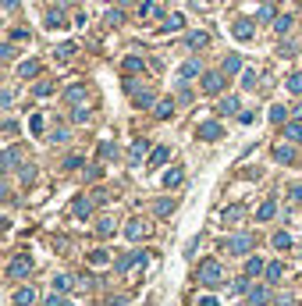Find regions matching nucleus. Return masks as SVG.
Returning <instances> with one entry per match:
<instances>
[{"instance_id": "052dcab7", "label": "nucleus", "mask_w": 302, "mask_h": 306, "mask_svg": "<svg viewBox=\"0 0 302 306\" xmlns=\"http://www.w3.org/2000/svg\"><path fill=\"white\" fill-rule=\"evenodd\" d=\"M92 200H96V203H107V200H110V192H103V189H96V192H92Z\"/></svg>"}, {"instance_id": "bf43d9fd", "label": "nucleus", "mask_w": 302, "mask_h": 306, "mask_svg": "<svg viewBox=\"0 0 302 306\" xmlns=\"http://www.w3.org/2000/svg\"><path fill=\"white\" fill-rule=\"evenodd\" d=\"M11 39H29V29H11Z\"/></svg>"}, {"instance_id": "864d4df0", "label": "nucleus", "mask_w": 302, "mask_h": 306, "mask_svg": "<svg viewBox=\"0 0 302 306\" xmlns=\"http://www.w3.org/2000/svg\"><path fill=\"white\" fill-rule=\"evenodd\" d=\"M29 128H32V132H43V114H32V118H29Z\"/></svg>"}, {"instance_id": "f8f14e48", "label": "nucleus", "mask_w": 302, "mask_h": 306, "mask_svg": "<svg viewBox=\"0 0 302 306\" xmlns=\"http://www.w3.org/2000/svg\"><path fill=\"white\" fill-rule=\"evenodd\" d=\"M267 303H270V292H267L263 285L249 289V306H267Z\"/></svg>"}, {"instance_id": "4468645a", "label": "nucleus", "mask_w": 302, "mask_h": 306, "mask_svg": "<svg viewBox=\"0 0 302 306\" xmlns=\"http://www.w3.org/2000/svg\"><path fill=\"white\" fill-rule=\"evenodd\" d=\"M14 306H36V289L29 285V289H18L14 292Z\"/></svg>"}, {"instance_id": "f257e3e1", "label": "nucleus", "mask_w": 302, "mask_h": 306, "mask_svg": "<svg viewBox=\"0 0 302 306\" xmlns=\"http://www.w3.org/2000/svg\"><path fill=\"white\" fill-rule=\"evenodd\" d=\"M224 249L231 253V256H245L249 249H256V235H249V231L227 235V238H224Z\"/></svg>"}, {"instance_id": "a878e982", "label": "nucleus", "mask_w": 302, "mask_h": 306, "mask_svg": "<svg viewBox=\"0 0 302 306\" xmlns=\"http://www.w3.org/2000/svg\"><path fill=\"white\" fill-rule=\"evenodd\" d=\"M196 75H203V68H199V61H185V64H181V78L189 82V78H196Z\"/></svg>"}, {"instance_id": "6e6552de", "label": "nucleus", "mask_w": 302, "mask_h": 306, "mask_svg": "<svg viewBox=\"0 0 302 306\" xmlns=\"http://www.w3.org/2000/svg\"><path fill=\"white\" fill-rule=\"evenodd\" d=\"M231 32H235V39H242V43H245V39H252V32H256V29H252V21H249V18H238V21L231 25Z\"/></svg>"}, {"instance_id": "c85d7f7f", "label": "nucleus", "mask_w": 302, "mask_h": 306, "mask_svg": "<svg viewBox=\"0 0 302 306\" xmlns=\"http://www.w3.org/2000/svg\"><path fill=\"white\" fill-rule=\"evenodd\" d=\"M185 43H189L192 50H199V47H206V43H210V36H206V32H189V39H185Z\"/></svg>"}, {"instance_id": "72a5a7b5", "label": "nucleus", "mask_w": 302, "mask_h": 306, "mask_svg": "<svg viewBox=\"0 0 302 306\" xmlns=\"http://www.w3.org/2000/svg\"><path fill=\"white\" fill-rule=\"evenodd\" d=\"M18 75H21V78H32V75H39V61H25V64L18 68Z\"/></svg>"}, {"instance_id": "7ed1b4c3", "label": "nucleus", "mask_w": 302, "mask_h": 306, "mask_svg": "<svg viewBox=\"0 0 302 306\" xmlns=\"http://www.w3.org/2000/svg\"><path fill=\"white\" fill-rule=\"evenodd\" d=\"M196 136H199L203 143H217V139L224 136V128H221V121H199V128H196Z\"/></svg>"}, {"instance_id": "5fc2aeb1", "label": "nucleus", "mask_w": 302, "mask_h": 306, "mask_svg": "<svg viewBox=\"0 0 302 306\" xmlns=\"http://www.w3.org/2000/svg\"><path fill=\"white\" fill-rule=\"evenodd\" d=\"M100 174H103V167H100V164H92V167H89V171H85V178H89V182H96V178H100Z\"/></svg>"}, {"instance_id": "c03bdc74", "label": "nucleus", "mask_w": 302, "mask_h": 306, "mask_svg": "<svg viewBox=\"0 0 302 306\" xmlns=\"http://www.w3.org/2000/svg\"><path fill=\"white\" fill-rule=\"evenodd\" d=\"M256 18H260V21H274V7H270V4H263V7L256 11Z\"/></svg>"}, {"instance_id": "0eeeda50", "label": "nucleus", "mask_w": 302, "mask_h": 306, "mask_svg": "<svg viewBox=\"0 0 302 306\" xmlns=\"http://www.w3.org/2000/svg\"><path fill=\"white\" fill-rule=\"evenodd\" d=\"M92 203H96V200H89V196H78L75 203H72V214H75L78 221H85V217L92 214Z\"/></svg>"}, {"instance_id": "37998d69", "label": "nucleus", "mask_w": 302, "mask_h": 306, "mask_svg": "<svg viewBox=\"0 0 302 306\" xmlns=\"http://www.w3.org/2000/svg\"><path fill=\"white\" fill-rule=\"evenodd\" d=\"M107 260H110V256H107L103 249H92V253H89V264H96V267H103Z\"/></svg>"}, {"instance_id": "de8ad7c7", "label": "nucleus", "mask_w": 302, "mask_h": 306, "mask_svg": "<svg viewBox=\"0 0 302 306\" xmlns=\"http://www.w3.org/2000/svg\"><path fill=\"white\" fill-rule=\"evenodd\" d=\"M43 306H75L72 303V299H64V296H57V292H54V296H50V299H47V303Z\"/></svg>"}, {"instance_id": "cd10ccee", "label": "nucleus", "mask_w": 302, "mask_h": 306, "mask_svg": "<svg viewBox=\"0 0 302 306\" xmlns=\"http://www.w3.org/2000/svg\"><path fill=\"white\" fill-rule=\"evenodd\" d=\"M292 25H295V18L292 14H281V18H274V29L285 36V32H292Z\"/></svg>"}, {"instance_id": "2f4dec72", "label": "nucleus", "mask_w": 302, "mask_h": 306, "mask_svg": "<svg viewBox=\"0 0 302 306\" xmlns=\"http://www.w3.org/2000/svg\"><path fill=\"white\" fill-rule=\"evenodd\" d=\"M274 249H292V235H285V231H274Z\"/></svg>"}, {"instance_id": "13d9d810", "label": "nucleus", "mask_w": 302, "mask_h": 306, "mask_svg": "<svg viewBox=\"0 0 302 306\" xmlns=\"http://www.w3.org/2000/svg\"><path fill=\"white\" fill-rule=\"evenodd\" d=\"M64 167H68V171H75V167H82V157H68V160H64Z\"/></svg>"}, {"instance_id": "c9c22d12", "label": "nucleus", "mask_w": 302, "mask_h": 306, "mask_svg": "<svg viewBox=\"0 0 302 306\" xmlns=\"http://www.w3.org/2000/svg\"><path fill=\"white\" fill-rule=\"evenodd\" d=\"M72 289V274H57L54 278V292H68Z\"/></svg>"}, {"instance_id": "69168bd1", "label": "nucleus", "mask_w": 302, "mask_h": 306, "mask_svg": "<svg viewBox=\"0 0 302 306\" xmlns=\"http://www.w3.org/2000/svg\"><path fill=\"white\" fill-rule=\"evenodd\" d=\"M4 7H7V11H14V7H18V0H4Z\"/></svg>"}, {"instance_id": "ea45409f", "label": "nucleus", "mask_w": 302, "mask_h": 306, "mask_svg": "<svg viewBox=\"0 0 302 306\" xmlns=\"http://www.w3.org/2000/svg\"><path fill=\"white\" fill-rule=\"evenodd\" d=\"M68 139H72V136H68V128H54V132H50V143H54V146H57V143L64 146Z\"/></svg>"}, {"instance_id": "774afa93", "label": "nucleus", "mask_w": 302, "mask_h": 306, "mask_svg": "<svg viewBox=\"0 0 302 306\" xmlns=\"http://www.w3.org/2000/svg\"><path fill=\"white\" fill-rule=\"evenodd\" d=\"M267 4H274V0H267Z\"/></svg>"}, {"instance_id": "f704fd0d", "label": "nucleus", "mask_w": 302, "mask_h": 306, "mask_svg": "<svg viewBox=\"0 0 302 306\" xmlns=\"http://www.w3.org/2000/svg\"><path fill=\"white\" fill-rule=\"evenodd\" d=\"M47 25H50V29H64L68 21H64V14H61V11H50V14H47Z\"/></svg>"}, {"instance_id": "b1692460", "label": "nucleus", "mask_w": 302, "mask_h": 306, "mask_svg": "<svg viewBox=\"0 0 302 306\" xmlns=\"http://www.w3.org/2000/svg\"><path fill=\"white\" fill-rule=\"evenodd\" d=\"M181 182H185V171H181V167H171V171L164 174V185H167V189H174V185H181Z\"/></svg>"}, {"instance_id": "f3484780", "label": "nucleus", "mask_w": 302, "mask_h": 306, "mask_svg": "<svg viewBox=\"0 0 302 306\" xmlns=\"http://www.w3.org/2000/svg\"><path fill=\"white\" fill-rule=\"evenodd\" d=\"M85 96H89V93H85V85H68V93H64V100H68V103H85Z\"/></svg>"}, {"instance_id": "412c9836", "label": "nucleus", "mask_w": 302, "mask_h": 306, "mask_svg": "<svg viewBox=\"0 0 302 306\" xmlns=\"http://www.w3.org/2000/svg\"><path fill=\"white\" fill-rule=\"evenodd\" d=\"M167 157H171L167 146H156V150L150 153V160H146V167H160V164H167Z\"/></svg>"}, {"instance_id": "a19ab883", "label": "nucleus", "mask_w": 302, "mask_h": 306, "mask_svg": "<svg viewBox=\"0 0 302 306\" xmlns=\"http://www.w3.org/2000/svg\"><path fill=\"white\" fill-rule=\"evenodd\" d=\"M256 72H252V68H245V72H242V85H245V89H256Z\"/></svg>"}, {"instance_id": "603ef678", "label": "nucleus", "mask_w": 302, "mask_h": 306, "mask_svg": "<svg viewBox=\"0 0 302 306\" xmlns=\"http://www.w3.org/2000/svg\"><path fill=\"white\" fill-rule=\"evenodd\" d=\"M50 93H54V82H39L36 85V96H50Z\"/></svg>"}, {"instance_id": "5701e85b", "label": "nucleus", "mask_w": 302, "mask_h": 306, "mask_svg": "<svg viewBox=\"0 0 302 306\" xmlns=\"http://www.w3.org/2000/svg\"><path fill=\"white\" fill-rule=\"evenodd\" d=\"M125 235H128L132 242H139V238L146 235V225H143V221H128V225H125Z\"/></svg>"}, {"instance_id": "dca6fc26", "label": "nucleus", "mask_w": 302, "mask_h": 306, "mask_svg": "<svg viewBox=\"0 0 302 306\" xmlns=\"http://www.w3.org/2000/svg\"><path fill=\"white\" fill-rule=\"evenodd\" d=\"M139 18H160V0H143L139 4Z\"/></svg>"}, {"instance_id": "a18cd8bd", "label": "nucleus", "mask_w": 302, "mask_h": 306, "mask_svg": "<svg viewBox=\"0 0 302 306\" xmlns=\"http://www.w3.org/2000/svg\"><path fill=\"white\" fill-rule=\"evenodd\" d=\"M107 21H110V25H121V21H125V11H121V7L107 11Z\"/></svg>"}, {"instance_id": "f03ea898", "label": "nucleus", "mask_w": 302, "mask_h": 306, "mask_svg": "<svg viewBox=\"0 0 302 306\" xmlns=\"http://www.w3.org/2000/svg\"><path fill=\"white\" fill-rule=\"evenodd\" d=\"M199 281H203L206 289H221V285H224L221 264H217V260H203V264H199Z\"/></svg>"}, {"instance_id": "423d86ee", "label": "nucleus", "mask_w": 302, "mask_h": 306, "mask_svg": "<svg viewBox=\"0 0 302 306\" xmlns=\"http://www.w3.org/2000/svg\"><path fill=\"white\" fill-rule=\"evenodd\" d=\"M224 72H206L203 75V93H210V96H217L221 89H224Z\"/></svg>"}, {"instance_id": "58836bf2", "label": "nucleus", "mask_w": 302, "mask_h": 306, "mask_svg": "<svg viewBox=\"0 0 302 306\" xmlns=\"http://www.w3.org/2000/svg\"><path fill=\"white\" fill-rule=\"evenodd\" d=\"M125 72H128V75H135V72H143V57H135V54H132V57L125 61Z\"/></svg>"}, {"instance_id": "ddd939ff", "label": "nucleus", "mask_w": 302, "mask_h": 306, "mask_svg": "<svg viewBox=\"0 0 302 306\" xmlns=\"http://www.w3.org/2000/svg\"><path fill=\"white\" fill-rule=\"evenodd\" d=\"M238 107H242V103H238V96H224V100L217 103V114H221V118H227V114H238Z\"/></svg>"}, {"instance_id": "aec40b11", "label": "nucleus", "mask_w": 302, "mask_h": 306, "mask_svg": "<svg viewBox=\"0 0 302 306\" xmlns=\"http://www.w3.org/2000/svg\"><path fill=\"white\" fill-rule=\"evenodd\" d=\"M263 271H267V264H263L260 256H249V260H245V274H249V278H260Z\"/></svg>"}, {"instance_id": "338daca9", "label": "nucleus", "mask_w": 302, "mask_h": 306, "mask_svg": "<svg viewBox=\"0 0 302 306\" xmlns=\"http://www.w3.org/2000/svg\"><path fill=\"white\" fill-rule=\"evenodd\" d=\"M295 118H302V103H295Z\"/></svg>"}, {"instance_id": "473e14b6", "label": "nucleus", "mask_w": 302, "mask_h": 306, "mask_svg": "<svg viewBox=\"0 0 302 306\" xmlns=\"http://www.w3.org/2000/svg\"><path fill=\"white\" fill-rule=\"evenodd\" d=\"M75 43H61V47H57V61H72V57H75Z\"/></svg>"}, {"instance_id": "1a4fd4ad", "label": "nucleus", "mask_w": 302, "mask_h": 306, "mask_svg": "<svg viewBox=\"0 0 302 306\" xmlns=\"http://www.w3.org/2000/svg\"><path fill=\"white\" fill-rule=\"evenodd\" d=\"M18 160H21V146H7V150L0 153V167H4V171H11Z\"/></svg>"}, {"instance_id": "c756f323", "label": "nucleus", "mask_w": 302, "mask_h": 306, "mask_svg": "<svg viewBox=\"0 0 302 306\" xmlns=\"http://www.w3.org/2000/svg\"><path fill=\"white\" fill-rule=\"evenodd\" d=\"M171 210H174V200H156V203H153V214H156V217H167Z\"/></svg>"}, {"instance_id": "4be33fe9", "label": "nucleus", "mask_w": 302, "mask_h": 306, "mask_svg": "<svg viewBox=\"0 0 302 306\" xmlns=\"http://www.w3.org/2000/svg\"><path fill=\"white\" fill-rule=\"evenodd\" d=\"M285 139H288V143H302V125L299 121H285Z\"/></svg>"}, {"instance_id": "4d7b16f0", "label": "nucleus", "mask_w": 302, "mask_h": 306, "mask_svg": "<svg viewBox=\"0 0 302 306\" xmlns=\"http://www.w3.org/2000/svg\"><path fill=\"white\" fill-rule=\"evenodd\" d=\"M32 178H36V167H32V164H29V167H21V182H32Z\"/></svg>"}, {"instance_id": "e433bc0d", "label": "nucleus", "mask_w": 302, "mask_h": 306, "mask_svg": "<svg viewBox=\"0 0 302 306\" xmlns=\"http://www.w3.org/2000/svg\"><path fill=\"white\" fill-rule=\"evenodd\" d=\"M288 93H295V96H302V72H295V75H288Z\"/></svg>"}, {"instance_id": "393cba45", "label": "nucleus", "mask_w": 302, "mask_h": 306, "mask_svg": "<svg viewBox=\"0 0 302 306\" xmlns=\"http://www.w3.org/2000/svg\"><path fill=\"white\" fill-rule=\"evenodd\" d=\"M274 214H277V203H274V200H267V203L256 210V221H270Z\"/></svg>"}, {"instance_id": "6e6d98bb", "label": "nucleus", "mask_w": 302, "mask_h": 306, "mask_svg": "<svg viewBox=\"0 0 302 306\" xmlns=\"http://www.w3.org/2000/svg\"><path fill=\"white\" fill-rule=\"evenodd\" d=\"M0 57H4V61H11V57H14V47H11V43H4V47H0Z\"/></svg>"}, {"instance_id": "3c124183", "label": "nucleus", "mask_w": 302, "mask_h": 306, "mask_svg": "<svg viewBox=\"0 0 302 306\" xmlns=\"http://www.w3.org/2000/svg\"><path fill=\"white\" fill-rule=\"evenodd\" d=\"M242 214H245V210H242V207H227V210H224V221H238V217H242Z\"/></svg>"}, {"instance_id": "79ce46f5", "label": "nucleus", "mask_w": 302, "mask_h": 306, "mask_svg": "<svg viewBox=\"0 0 302 306\" xmlns=\"http://www.w3.org/2000/svg\"><path fill=\"white\" fill-rule=\"evenodd\" d=\"M285 118H288L285 107H270V121H274V125H285Z\"/></svg>"}, {"instance_id": "49530a36", "label": "nucleus", "mask_w": 302, "mask_h": 306, "mask_svg": "<svg viewBox=\"0 0 302 306\" xmlns=\"http://www.w3.org/2000/svg\"><path fill=\"white\" fill-rule=\"evenodd\" d=\"M231 292H235V296H238V292H249V274H245V278H235Z\"/></svg>"}, {"instance_id": "a211bd4d", "label": "nucleus", "mask_w": 302, "mask_h": 306, "mask_svg": "<svg viewBox=\"0 0 302 306\" xmlns=\"http://www.w3.org/2000/svg\"><path fill=\"white\" fill-rule=\"evenodd\" d=\"M178 29H185V14H178V11H174V14H167V18H164V32H178Z\"/></svg>"}, {"instance_id": "4c0bfd02", "label": "nucleus", "mask_w": 302, "mask_h": 306, "mask_svg": "<svg viewBox=\"0 0 302 306\" xmlns=\"http://www.w3.org/2000/svg\"><path fill=\"white\" fill-rule=\"evenodd\" d=\"M110 157H118V146L107 139V143H100V160H110Z\"/></svg>"}, {"instance_id": "9b49d317", "label": "nucleus", "mask_w": 302, "mask_h": 306, "mask_svg": "<svg viewBox=\"0 0 302 306\" xmlns=\"http://www.w3.org/2000/svg\"><path fill=\"white\" fill-rule=\"evenodd\" d=\"M146 150H150V143H146V139H135V143H132V150H128V164H143Z\"/></svg>"}, {"instance_id": "6ab92c4d", "label": "nucleus", "mask_w": 302, "mask_h": 306, "mask_svg": "<svg viewBox=\"0 0 302 306\" xmlns=\"http://www.w3.org/2000/svg\"><path fill=\"white\" fill-rule=\"evenodd\" d=\"M153 114H156L160 121H167V118L174 114V100H156V107H153Z\"/></svg>"}, {"instance_id": "0e129e2a", "label": "nucleus", "mask_w": 302, "mask_h": 306, "mask_svg": "<svg viewBox=\"0 0 302 306\" xmlns=\"http://www.w3.org/2000/svg\"><path fill=\"white\" fill-rule=\"evenodd\" d=\"M292 200H295V203H302V185H295V189H292Z\"/></svg>"}, {"instance_id": "2eb2a0df", "label": "nucleus", "mask_w": 302, "mask_h": 306, "mask_svg": "<svg viewBox=\"0 0 302 306\" xmlns=\"http://www.w3.org/2000/svg\"><path fill=\"white\" fill-rule=\"evenodd\" d=\"M221 72H224V75H238V72H242V57H238V54H227L224 64H221Z\"/></svg>"}, {"instance_id": "39448f33", "label": "nucleus", "mask_w": 302, "mask_h": 306, "mask_svg": "<svg viewBox=\"0 0 302 306\" xmlns=\"http://www.w3.org/2000/svg\"><path fill=\"white\" fill-rule=\"evenodd\" d=\"M29 271H32V256H14L7 264V278H25Z\"/></svg>"}, {"instance_id": "09e8293b", "label": "nucleus", "mask_w": 302, "mask_h": 306, "mask_svg": "<svg viewBox=\"0 0 302 306\" xmlns=\"http://www.w3.org/2000/svg\"><path fill=\"white\" fill-rule=\"evenodd\" d=\"M72 121L85 125V121H89V111H85V107H75V111H72Z\"/></svg>"}, {"instance_id": "7c9ffc66", "label": "nucleus", "mask_w": 302, "mask_h": 306, "mask_svg": "<svg viewBox=\"0 0 302 306\" xmlns=\"http://www.w3.org/2000/svg\"><path fill=\"white\" fill-rule=\"evenodd\" d=\"M263 274H267V281H270V285H277V281H281V274H285V267H281V264H267V271H263Z\"/></svg>"}, {"instance_id": "680f3d73", "label": "nucleus", "mask_w": 302, "mask_h": 306, "mask_svg": "<svg viewBox=\"0 0 302 306\" xmlns=\"http://www.w3.org/2000/svg\"><path fill=\"white\" fill-rule=\"evenodd\" d=\"M196 306H221V303H217L214 296H203V299H199V303H196Z\"/></svg>"}, {"instance_id": "9d476101", "label": "nucleus", "mask_w": 302, "mask_h": 306, "mask_svg": "<svg viewBox=\"0 0 302 306\" xmlns=\"http://www.w3.org/2000/svg\"><path fill=\"white\" fill-rule=\"evenodd\" d=\"M274 160H277V164H292V160H295V146H292V143H277V146H274Z\"/></svg>"}, {"instance_id": "e2e57ef3", "label": "nucleus", "mask_w": 302, "mask_h": 306, "mask_svg": "<svg viewBox=\"0 0 302 306\" xmlns=\"http://www.w3.org/2000/svg\"><path fill=\"white\" fill-rule=\"evenodd\" d=\"M274 306H292V296H277V299H274Z\"/></svg>"}, {"instance_id": "20e7f679", "label": "nucleus", "mask_w": 302, "mask_h": 306, "mask_svg": "<svg viewBox=\"0 0 302 306\" xmlns=\"http://www.w3.org/2000/svg\"><path fill=\"white\" fill-rule=\"evenodd\" d=\"M146 260H150V256H146L143 249H135V253H128V256H121V260L114 264V271H118V274H128V271H132L135 264H143V267H146Z\"/></svg>"}, {"instance_id": "bb28decb", "label": "nucleus", "mask_w": 302, "mask_h": 306, "mask_svg": "<svg viewBox=\"0 0 302 306\" xmlns=\"http://www.w3.org/2000/svg\"><path fill=\"white\" fill-rule=\"evenodd\" d=\"M132 96H135V103H139V107H156V96H153L150 89H143V93H139V89H135V93H132Z\"/></svg>"}, {"instance_id": "8fccbe9b", "label": "nucleus", "mask_w": 302, "mask_h": 306, "mask_svg": "<svg viewBox=\"0 0 302 306\" xmlns=\"http://www.w3.org/2000/svg\"><path fill=\"white\" fill-rule=\"evenodd\" d=\"M96 231H100V235H114V221H110V217H103V221L96 225Z\"/></svg>"}]
</instances>
